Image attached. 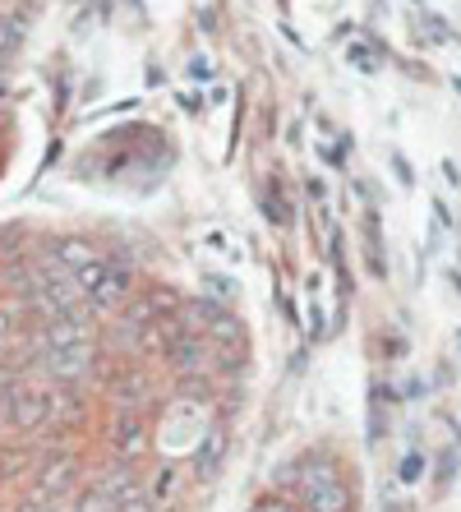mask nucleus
<instances>
[{
  "instance_id": "1",
  "label": "nucleus",
  "mask_w": 461,
  "mask_h": 512,
  "mask_svg": "<svg viewBox=\"0 0 461 512\" xmlns=\"http://www.w3.org/2000/svg\"><path fill=\"white\" fill-rule=\"evenodd\" d=\"M300 489H305L309 512H351V489H346L342 466L332 457H309L300 471Z\"/></svg>"
},
{
  "instance_id": "2",
  "label": "nucleus",
  "mask_w": 461,
  "mask_h": 512,
  "mask_svg": "<svg viewBox=\"0 0 461 512\" xmlns=\"http://www.w3.org/2000/svg\"><path fill=\"white\" fill-rule=\"evenodd\" d=\"M0 416L14 429H37L56 416V397L42 393V388H28V383H14L10 393L0 397Z\"/></svg>"
},
{
  "instance_id": "3",
  "label": "nucleus",
  "mask_w": 461,
  "mask_h": 512,
  "mask_svg": "<svg viewBox=\"0 0 461 512\" xmlns=\"http://www.w3.org/2000/svg\"><path fill=\"white\" fill-rule=\"evenodd\" d=\"M42 370H47L56 383H79L83 374H93V342L47 346V351H42Z\"/></svg>"
},
{
  "instance_id": "4",
  "label": "nucleus",
  "mask_w": 461,
  "mask_h": 512,
  "mask_svg": "<svg viewBox=\"0 0 461 512\" xmlns=\"http://www.w3.org/2000/svg\"><path fill=\"white\" fill-rule=\"evenodd\" d=\"M83 300L93 305V314H116V310H125V300H130V273H125L120 263H107L102 282H97Z\"/></svg>"
},
{
  "instance_id": "5",
  "label": "nucleus",
  "mask_w": 461,
  "mask_h": 512,
  "mask_svg": "<svg viewBox=\"0 0 461 512\" xmlns=\"http://www.w3.org/2000/svg\"><path fill=\"white\" fill-rule=\"evenodd\" d=\"M111 448H116L120 457H134L148 448V425H143V416L134 411V406H120L116 411V425H111Z\"/></svg>"
},
{
  "instance_id": "6",
  "label": "nucleus",
  "mask_w": 461,
  "mask_h": 512,
  "mask_svg": "<svg viewBox=\"0 0 461 512\" xmlns=\"http://www.w3.org/2000/svg\"><path fill=\"white\" fill-rule=\"evenodd\" d=\"M166 360H171L180 374H199L203 360H208V333H176L166 342Z\"/></svg>"
},
{
  "instance_id": "7",
  "label": "nucleus",
  "mask_w": 461,
  "mask_h": 512,
  "mask_svg": "<svg viewBox=\"0 0 461 512\" xmlns=\"http://www.w3.org/2000/svg\"><path fill=\"white\" fill-rule=\"evenodd\" d=\"M93 337V328H88V314H60V319L47 323V333H42V342L47 346H79Z\"/></svg>"
},
{
  "instance_id": "8",
  "label": "nucleus",
  "mask_w": 461,
  "mask_h": 512,
  "mask_svg": "<svg viewBox=\"0 0 461 512\" xmlns=\"http://www.w3.org/2000/svg\"><path fill=\"white\" fill-rule=\"evenodd\" d=\"M222 457H226V434H222V429H213V434H203V439H199V453H194V471H199L203 480L217 476Z\"/></svg>"
},
{
  "instance_id": "9",
  "label": "nucleus",
  "mask_w": 461,
  "mask_h": 512,
  "mask_svg": "<svg viewBox=\"0 0 461 512\" xmlns=\"http://www.w3.org/2000/svg\"><path fill=\"white\" fill-rule=\"evenodd\" d=\"M176 494H180V471L176 466H162V471L153 476V485H148V499L166 503V499H176Z\"/></svg>"
},
{
  "instance_id": "10",
  "label": "nucleus",
  "mask_w": 461,
  "mask_h": 512,
  "mask_svg": "<svg viewBox=\"0 0 461 512\" xmlns=\"http://www.w3.org/2000/svg\"><path fill=\"white\" fill-rule=\"evenodd\" d=\"M93 259V245H83V240H74V236H65V240H56V263H65V268H79V263H88Z\"/></svg>"
},
{
  "instance_id": "11",
  "label": "nucleus",
  "mask_w": 461,
  "mask_h": 512,
  "mask_svg": "<svg viewBox=\"0 0 461 512\" xmlns=\"http://www.w3.org/2000/svg\"><path fill=\"white\" fill-rule=\"evenodd\" d=\"M74 471H79V466H74V457H60V466H47V471H42V489H47V494H60V489H70Z\"/></svg>"
},
{
  "instance_id": "12",
  "label": "nucleus",
  "mask_w": 461,
  "mask_h": 512,
  "mask_svg": "<svg viewBox=\"0 0 461 512\" xmlns=\"http://www.w3.org/2000/svg\"><path fill=\"white\" fill-rule=\"evenodd\" d=\"M365 250H369V268H374V273H383V254H379V222H374V217L365 222Z\"/></svg>"
},
{
  "instance_id": "13",
  "label": "nucleus",
  "mask_w": 461,
  "mask_h": 512,
  "mask_svg": "<svg viewBox=\"0 0 461 512\" xmlns=\"http://www.w3.org/2000/svg\"><path fill=\"white\" fill-rule=\"evenodd\" d=\"M14 47H19V24H10V19L0 14V60L10 56Z\"/></svg>"
},
{
  "instance_id": "14",
  "label": "nucleus",
  "mask_w": 461,
  "mask_h": 512,
  "mask_svg": "<svg viewBox=\"0 0 461 512\" xmlns=\"http://www.w3.org/2000/svg\"><path fill=\"white\" fill-rule=\"evenodd\" d=\"M249 512H296V503H286V499H277V494H263L259 503H254V508Z\"/></svg>"
},
{
  "instance_id": "15",
  "label": "nucleus",
  "mask_w": 461,
  "mask_h": 512,
  "mask_svg": "<svg viewBox=\"0 0 461 512\" xmlns=\"http://www.w3.org/2000/svg\"><path fill=\"white\" fill-rule=\"evenodd\" d=\"M14 328H19V310H5V305H0V346L14 337Z\"/></svg>"
}]
</instances>
